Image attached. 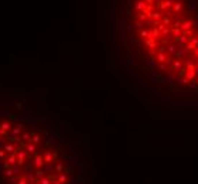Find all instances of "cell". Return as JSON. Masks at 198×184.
<instances>
[{"mask_svg": "<svg viewBox=\"0 0 198 184\" xmlns=\"http://www.w3.org/2000/svg\"><path fill=\"white\" fill-rule=\"evenodd\" d=\"M129 29L153 79L198 98V0H130Z\"/></svg>", "mask_w": 198, "mask_h": 184, "instance_id": "1", "label": "cell"}]
</instances>
